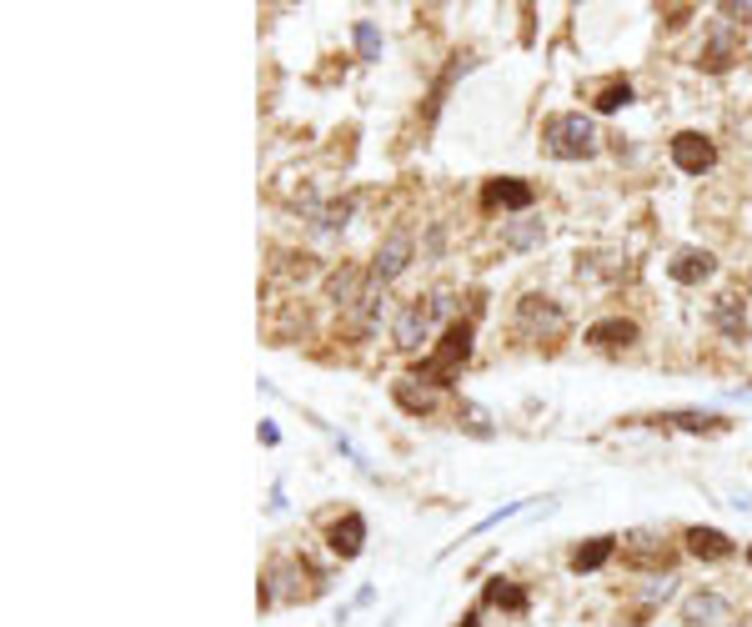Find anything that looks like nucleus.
Segmentation results:
<instances>
[{"label":"nucleus","instance_id":"obj_12","mask_svg":"<svg viewBox=\"0 0 752 627\" xmlns=\"http://www.w3.org/2000/svg\"><path fill=\"white\" fill-rule=\"evenodd\" d=\"M326 547H331L341 562H351V557L366 547V517H361V512H341V517L326 527Z\"/></svg>","mask_w":752,"mask_h":627},{"label":"nucleus","instance_id":"obj_10","mask_svg":"<svg viewBox=\"0 0 752 627\" xmlns=\"http://www.w3.org/2000/svg\"><path fill=\"white\" fill-rule=\"evenodd\" d=\"M712 271H717V256L702 251V246H682V251L667 261V276H672L677 286H702V281H712Z\"/></svg>","mask_w":752,"mask_h":627},{"label":"nucleus","instance_id":"obj_15","mask_svg":"<svg viewBox=\"0 0 752 627\" xmlns=\"http://www.w3.org/2000/svg\"><path fill=\"white\" fill-rule=\"evenodd\" d=\"M682 542H687V552H692V557H702V562H722V557H732V537H727V532H717V527H687V532H682Z\"/></svg>","mask_w":752,"mask_h":627},{"label":"nucleus","instance_id":"obj_3","mask_svg":"<svg viewBox=\"0 0 752 627\" xmlns=\"http://www.w3.org/2000/svg\"><path fill=\"white\" fill-rule=\"evenodd\" d=\"M472 337H477V327H472V322H447L442 342H437V347H432V357L417 367V382L452 387V382L462 377V367L472 362Z\"/></svg>","mask_w":752,"mask_h":627},{"label":"nucleus","instance_id":"obj_7","mask_svg":"<svg viewBox=\"0 0 752 627\" xmlns=\"http://www.w3.org/2000/svg\"><path fill=\"white\" fill-rule=\"evenodd\" d=\"M667 156H672V166H677L682 176H707V171L717 166V146H712V136H702V131H677V136L667 141Z\"/></svg>","mask_w":752,"mask_h":627},{"label":"nucleus","instance_id":"obj_5","mask_svg":"<svg viewBox=\"0 0 752 627\" xmlns=\"http://www.w3.org/2000/svg\"><path fill=\"white\" fill-rule=\"evenodd\" d=\"M316 587H321V577H316V572H306V562H296V557H276V562L266 567V582H261V607H271L276 597H281V602L311 597Z\"/></svg>","mask_w":752,"mask_h":627},{"label":"nucleus","instance_id":"obj_21","mask_svg":"<svg viewBox=\"0 0 752 627\" xmlns=\"http://www.w3.org/2000/svg\"><path fill=\"white\" fill-rule=\"evenodd\" d=\"M351 211H356V196H341V201H331V206H321V216H316V226L321 231H346L351 226Z\"/></svg>","mask_w":752,"mask_h":627},{"label":"nucleus","instance_id":"obj_16","mask_svg":"<svg viewBox=\"0 0 752 627\" xmlns=\"http://www.w3.org/2000/svg\"><path fill=\"white\" fill-rule=\"evenodd\" d=\"M712 327H717L727 342H747V332H752L737 296H717V301H712Z\"/></svg>","mask_w":752,"mask_h":627},{"label":"nucleus","instance_id":"obj_20","mask_svg":"<svg viewBox=\"0 0 752 627\" xmlns=\"http://www.w3.org/2000/svg\"><path fill=\"white\" fill-rule=\"evenodd\" d=\"M487 602H492V607H507V612H527V592H522L517 582H507V577L487 582Z\"/></svg>","mask_w":752,"mask_h":627},{"label":"nucleus","instance_id":"obj_11","mask_svg":"<svg viewBox=\"0 0 752 627\" xmlns=\"http://www.w3.org/2000/svg\"><path fill=\"white\" fill-rule=\"evenodd\" d=\"M682 622L687 627H727L732 622V602L722 592H692L682 602Z\"/></svg>","mask_w":752,"mask_h":627},{"label":"nucleus","instance_id":"obj_6","mask_svg":"<svg viewBox=\"0 0 752 627\" xmlns=\"http://www.w3.org/2000/svg\"><path fill=\"white\" fill-rule=\"evenodd\" d=\"M412 256H417V231L402 221V226H392L382 241H376V256H371V281H397L407 266H412Z\"/></svg>","mask_w":752,"mask_h":627},{"label":"nucleus","instance_id":"obj_25","mask_svg":"<svg viewBox=\"0 0 752 627\" xmlns=\"http://www.w3.org/2000/svg\"><path fill=\"white\" fill-rule=\"evenodd\" d=\"M747 286H752V276H747Z\"/></svg>","mask_w":752,"mask_h":627},{"label":"nucleus","instance_id":"obj_23","mask_svg":"<svg viewBox=\"0 0 752 627\" xmlns=\"http://www.w3.org/2000/svg\"><path fill=\"white\" fill-rule=\"evenodd\" d=\"M356 46H361V56H366V61L382 56V41H376V26H371V21H356Z\"/></svg>","mask_w":752,"mask_h":627},{"label":"nucleus","instance_id":"obj_9","mask_svg":"<svg viewBox=\"0 0 752 627\" xmlns=\"http://www.w3.org/2000/svg\"><path fill=\"white\" fill-rule=\"evenodd\" d=\"M532 201H537V191H532V181H522V176H497V181H487V191H482V206H487V211H532Z\"/></svg>","mask_w":752,"mask_h":627},{"label":"nucleus","instance_id":"obj_18","mask_svg":"<svg viewBox=\"0 0 752 627\" xmlns=\"http://www.w3.org/2000/svg\"><path fill=\"white\" fill-rule=\"evenodd\" d=\"M542 236H547V226H542V221H532V216H522V221H507V226H502V246H512V251H532V246H542Z\"/></svg>","mask_w":752,"mask_h":627},{"label":"nucleus","instance_id":"obj_13","mask_svg":"<svg viewBox=\"0 0 752 627\" xmlns=\"http://www.w3.org/2000/svg\"><path fill=\"white\" fill-rule=\"evenodd\" d=\"M632 342H637V322H627V317H602L587 327V347H597V352H617Z\"/></svg>","mask_w":752,"mask_h":627},{"label":"nucleus","instance_id":"obj_14","mask_svg":"<svg viewBox=\"0 0 752 627\" xmlns=\"http://www.w3.org/2000/svg\"><path fill=\"white\" fill-rule=\"evenodd\" d=\"M622 552H627V562H632V567H662V562H667V542H662L652 527H642V532L622 537Z\"/></svg>","mask_w":752,"mask_h":627},{"label":"nucleus","instance_id":"obj_4","mask_svg":"<svg viewBox=\"0 0 752 627\" xmlns=\"http://www.w3.org/2000/svg\"><path fill=\"white\" fill-rule=\"evenodd\" d=\"M517 332L532 337V342H557V337L567 332V311H562L552 296L527 291V296L517 301Z\"/></svg>","mask_w":752,"mask_h":627},{"label":"nucleus","instance_id":"obj_8","mask_svg":"<svg viewBox=\"0 0 752 627\" xmlns=\"http://www.w3.org/2000/svg\"><path fill=\"white\" fill-rule=\"evenodd\" d=\"M382 317H387V286L382 281H366L361 301L346 311V327H351V337H371L376 327H382Z\"/></svg>","mask_w":752,"mask_h":627},{"label":"nucleus","instance_id":"obj_2","mask_svg":"<svg viewBox=\"0 0 752 627\" xmlns=\"http://www.w3.org/2000/svg\"><path fill=\"white\" fill-rule=\"evenodd\" d=\"M542 146H547V156H557V161H587V156H597L602 136H597L592 116H582V111H557V116L542 121Z\"/></svg>","mask_w":752,"mask_h":627},{"label":"nucleus","instance_id":"obj_24","mask_svg":"<svg viewBox=\"0 0 752 627\" xmlns=\"http://www.w3.org/2000/svg\"><path fill=\"white\" fill-rule=\"evenodd\" d=\"M747 562H752V547H747Z\"/></svg>","mask_w":752,"mask_h":627},{"label":"nucleus","instance_id":"obj_17","mask_svg":"<svg viewBox=\"0 0 752 627\" xmlns=\"http://www.w3.org/2000/svg\"><path fill=\"white\" fill-rule=\"evenodd\" d=\"M392 397H397V407H402V412H412V417H427V412L437 407L432 387H417V377H402V382H392Z\"/></svg>","mask_w":752,"mask_h":627},{"label":"nucleus","instance_id":"obj_22","mask_svg":"<svg viewBox=\"0 0 752 627\" xmlns=\"http://www.w3.org/2000/svg\"><path fill=\"white\" fill-rule=\"evenodd\" d=\"M627 101H632V86H627V81H607V86L597 91V111H602V116H612V111H622Z\"/></svg>","mask_w":752,"mask_h":627},{"label":"nucleus","instance_id":"obj_19","mask_svg":"<svg viewBox=\"0 0 752 627\" xmlns=\"http://www.w3.org/2000/svg\"><path fill=\"white\" fill-rule=\"evenodd\" d=\"M612 552H617V537H592L572 552V572H597V567H607Z\"/></svg>","mask_w":752,"mask_h":627},{"label":"nucleus","instance_id":"obj_1","mask_svg":"<svg viewBox=\"0 0 752 627\" xmlns=\"http://www.w3.org/2000/svg\"><path fill=\"white\" fill-rule=\"evenodd\" d=\"M442 317H452V296H447V291L407 296V301L397 306V317H392V342H397L402 352H417V347L437 332Z\"/></svg>","mask_w":752,"mask_h":627}]
</instances>
